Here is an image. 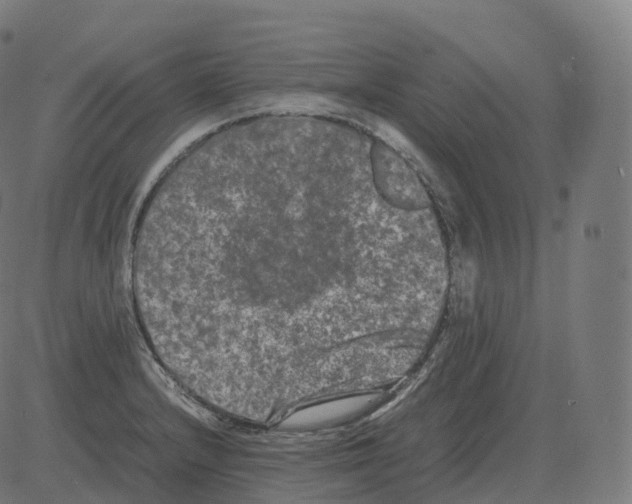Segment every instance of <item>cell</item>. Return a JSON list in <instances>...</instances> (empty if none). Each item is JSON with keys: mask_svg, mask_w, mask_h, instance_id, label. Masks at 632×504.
<instances>
[{"mask_svg": "<svg viewBox=\"0 0 632 504\" xmlns=\"http://www.w3.org/2000/svg\"><path fill=\"white\" fill-rule=\"evenodd\" d=\"M358 226L245 181L170 203L153 251L199 360L308 352L346 331Z\"/></svg>", "mask_w": 632, "mask_h": 504, "instance_id": "cell-1", "label": "cell"}]
</instances>
